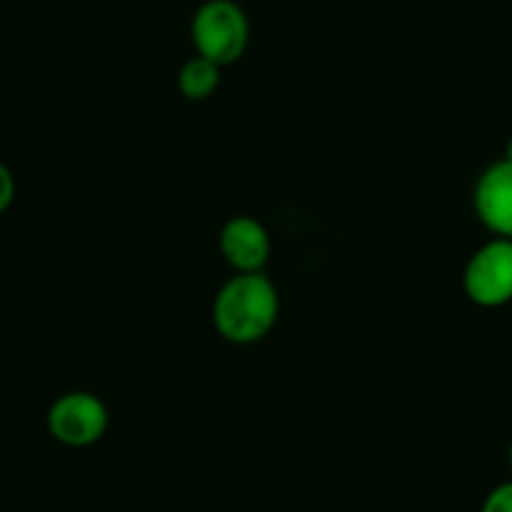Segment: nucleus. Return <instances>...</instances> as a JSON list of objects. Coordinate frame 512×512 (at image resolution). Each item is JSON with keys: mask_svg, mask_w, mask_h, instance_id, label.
Instances as JSON below:
<instances>
[{"mask_svg": "<svg viewBox=\"0 0 512 512\" xmlns=\"http://www.w3.org/2000/svg\"><path fill=\"white\" fill-rule=\"evenodd\" d=\"M277 314V289L262 272L236 274L216 294L214 324L221 337L234 344H251L267 337Z\"/></svg>", "mask_w": 512, "mask_h": 512, "instance_id": "obj_1", "label": "nucleus"}, {"mask_svg": "<svg viewBox=\"0 0 512 512\" xmlns=\"http://www.w3.org/2000/svg\"><path fill=\"white\" fill-rule=\"evenodd\" d=\"M191 41L199 56L229 66L249 43V21L234 0H206L191 21Z\"/></svg>", "mask_w": 512, "mask_h": 512, "instance_id": "obj_2", "label": "nucleus"}, {"mask_svg": "<svg viewBox=\"0 0 512 512\" xmlns=\"http://www.w3.org/2000/svg\"><path fill=\"white\" fill-rule=\"evenodd\" d=\"M462 287L477 307L495 309L512 302V239H497L482 244L467 262Z\"/></svg>", "mask_w": 512, "mask_h": 512, "instance_id": "obj_3", "label": "nucleus"}, {"mask_svg": "<svg viewBox=\"0 0 512 512\" xmlns=\"http://www.w3.org/2000/svg\"><path fill=\"white\" fill-rule=\"evenodd\" d=\"M48 432L68 447H88L103 437L108 410L91 392H66L48 410Z\"/></svg>", "mask_w": 512, "mask_h": 512, "instance_id": "obj_4", "label": "nucleus"}, {"mask_svg": "<svg viewBox=\"0 0 512 512\" xmlns=\"http://www.w3.org/2000/svg\"><path fill=\"white\" fill-rule=\"evenodd\" d=\"M475 211L492 234L512 239V159L482 171L475 186Z\"/></svg>", "mask_w": 512, "mask_h": 512, "instance_id": "obj_5", "label": "nucleus"}, {"mask_svg": "<svg viewBox=\"0 0 512 512\" xmlns=\"http://www.w3.org/2000/svg\"><path fill=\"white\" fill-rule=\"evenodd\" d=\"M219 244L224 259L239 274L262 272L269 259V251H272L267 229L251 216H234V219L226 221Z\"/></svg>", "mask_w": 512, "mask_h": 512, "instance_id": "obj_6", "label": "nucleus"}, {"mask_svg": "<svg viewBox=\"0 0 512 512\" xmlns=\"http://www.w3.org/2000/svg\"><path fill=\"white\" fill-rule=\"evenodd\" d=\"M219 68L214 61L204 56H196L184 63L179 73V88L189 101H204L219 86Z\"/></svg>", "mask_w": 512, "mask_h": 512, "instance_id": "obj_7", "label": "nucleus"}, {"mask_svg": "<svg viewBox=\"0 0 512 512\" xmlns=\"http://www.w3.org/2000/svg\"><path fill=\"white\" fill-rule=\"evenodd\" d=\"M480 512H512V480L502 482L482 502Z\"/></svg>", "mask_w": 512, "mask_h": 512, "instance_id": "obj_8", "label": "nucleus"}, {"mask_svg": "<svg viewBox=\"0 0 512 512\" xmlns=\"http://www.w3.org/2000/svg\"><path fill=\"white\" fill-rule=\"evenodd\" d=\"M13 199H16V179L11 169L0 161V214L13 204Z\"/></svg>", "mask_w": 512, "mask_h": 512, "instance_id": "obj_9", "label": "nucleus"}, {"mask_svg": "<svg viewBox=\"0 0 512 512\" xmlns=\"http://www.w3.org/2000/svg\"><path fill=\"white\" fill-rule=\"evenodd\" d=\"M505 159H512V139L507 141V149H505Z\"/></svg>", "mask_w": 512, "mask_h": 512, "instance_id": "obj_10", "label": "nucleus"}, {"mask_svg": "<svg viewBox=\"0 0 512 512\" xmlns=\"http://www.w3.org/2000/svg\"><path fill=\"white\" fill-rule=\"evenodd\" d=\"M507 462H510V470H512V442H510V450H507Z\"/></svg>", "mask_w": 512, "mask_h": 512, "instance_id": "obj_11", "label": "nucleus"}]
</instances>
